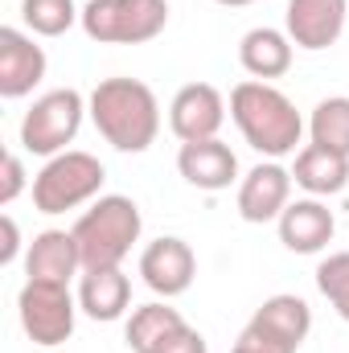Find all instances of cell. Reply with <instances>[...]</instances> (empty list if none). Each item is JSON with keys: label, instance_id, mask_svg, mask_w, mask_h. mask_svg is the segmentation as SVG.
Returning <instances> with one entry per match:
<instances>
[{"label": "cell", "instance_id": "6da1fadb", "mask_svg": "<svg viewBox=\"0 0 349 353\" xmlns=\"http://www.w3.org/2000/svg\"><path fill=\"white\" fill-rule=\"evenodd\" d=\"M99 136L115 152H148L161 132V103L140 79H103L87 99Z\"/></svg>", "mask_w": 349, "mask_h": 353}, {"label": "cell", "instance_id": "7a4b0ae2", "mask_svg": "<svg viewBox=\"0 0 349 353\" xmlns=\"http://www.w3.org/2000/svg\"><path fill=\"white\" fill-rule=\"evenodd\" d=\"M230 119L239 123L243 140L267 161L292 157L304 136V119L296 103L279 87L259 83V79H247L230 90Z\"/></svg>", "mask_w": 349, "mask_h": 353}, {"label": "cell", "instance_id": "3957f363", "mask_svg": "<svg viewBox=\"0 0 349 353\" xmlns=\"http://www.w3.org/2000/svg\"><path fill=\"white\" fill-rule=\"evenodd\" d=\"M140 230H144V218L132 197H123V193L94 197L90 210L70 230L79 243V255H83V271L119 267L128 259V251L140 243Z\"/></svg>", "mask_w": 349, "mask_h": 353}, {"label": "cell", "instance_id": "277c9868", "mask_svg": "<svg viewBox=\"0 0 349 353\" xmlns=\"http://www.w3.org/2000/svg\"><path fill=\"white\" fill-rule=\"evenodd\" d=\"M169 25V0H90L83 33L99 46H144Z\"/></svg>", "mask_w": 349, "mask_h": 353}, {"label": "cell", "instance_id": "5b68a950", "mask_svg": "<svg viewBox=\"0 0 349 353\" xmlns=\"http://www.w3.org/2000/svg\"><path fill=\"white\" fill-rule=\"evenodd\" d=\"M107 181V169L99 165V157L90 152H58L46 161V169L33 176V205L41 214H66V210H79L99 197Z\"/></svg>", "mask_w": 349, "mask_h": 353}, {"label": "cell", "instance_id": "8992f818", "mask_svg": "<svg viewBox=\"0 0 349 353\" xmlns=\"http://www.w3.org/2000/svg\"><path fill=\"white\" fill-rule=\"evenodd\" d=\"M87 99L74 87L50 90L41 99H33V107L21 119V148L33 157H58L66 152V144L79 136L83 115H87Z\"/></svg>", "mask_w": 349, "mask_h": 353}, {"label": "cell", "instance_id": "52a82bcc", "mask_svg": "<svg viewBox=\"0 0 349 353\" xmlns=\"http://www.w3.org/2000/svg\"><path fill=\"white\" fill-rule=\"evenodd\" d=\"M17 312H21V329L29 333L33 345H62L74 333V316H79V300L70 296V283L58 279H25L21 296H17Z\"/></svg>", "mask_w": 349, "mask_h": 353}, {"label": "cell", "instance_id": "ba28073f", "mask_svg": "<svg viewBox=\"0 0 349 353\" xmlns=\"http://www.w3.org/2000/svg\"><path fill=\"white\" fill-rule=\"evenodd\" d=\"M226 123V99L222 90L210 83H189L173 94L169 103V128L181 144H197V140H218Z\"/></svg>", "mask_w": 349, "mask_h": 353}, {"label": "cell", "instance_id": "9c48e42d", "mask_svg": "<svg viewBox=\"0 0 349 353\" xmlns=\"http://www.w3.org/2000/svg\"><path fill=\"white\" fill-rule=\"evenodd\" d=\"M349 0H288L283 25L292 46L300 50H329L346 33Z\"/></svg>", "mask_w": 349, "mask_h": 353}, {"label": "cell", "instance_id": "30bf717a", "mask_svg": "<svg viewBox=\"0 0 349 353\" xmlns=\"http://www.w3.org/2000/svg\"><path fill=\"white\" fill-rule=\"evenodd\" d=\"M288 201H292V173L279 161L255 165L239 185V214H243V222H255V226L279 222Z\"/></svg>", "mask_w": 349, "mask_h": 353}, {"label": "cell", "instance_id": "8fae6325", "mask_svg": "<svg viewBox=\"0 0 349 353\" xmlns=\"http://www.w3.org/2000/svg\"><path fill=\"white\" fill-rule=\"evenodd\" d=\"M140 275H144V283H148L157 296H165V300L189 292V283H193V275H197L193 247H189L185 239H173V234L148 243L144 255H140Z\"/></svg>", "mask_w": 349, "mask_h": 353}, {"label": "cell", "instance_id": "7c38bea8", "mask_svg": "<svg viewBox=\"0 0 349 353\" xmlns=\"http://www.w3.org/2000/svg\"><path fill=\"white\" fill-rule=\"evenodd\" d=\"M333 234H337V222H333V210L321 197L288 201V210L279 214V243L292 255H317L333 243Z\"/></svg>", "mask_w": 349, "mask_h": 353}, {"label": "cell", "instance_id": "4fadbf2b", "mask_svg": "<svg viewBox=\"0 0 349 353\" xmlns=\"http://www.w3.org/2000/svg\"><path fill=\"white\" fill-rule=\"evenodd\" d=\"M46 79V50L21 33V29H0V94L4 99H25Z\"/></svg>", "mask_w": 349, "mask_h": 353}, {"label": "cell", "instance_id": "5bb4252c", "mask_svg": "<svg viewBox=\"0 0 349 353\" xmlns=\"http://www.w3.org/2000/svg\"><path fill=\"white\" fill-rule=\"evenodd\" d=\"M177 169L193 189L206 193H222L239 181V157L230 152V144L222 140H197V144H181L177 152Z\"/></svg>", "mask_w": 349, "mask_h": 353}, {"label": "cell", "instance_id": "9a60e30c", "mask_svg": "<svg viewBox=\"0 0 349 353\" xmlns=\"http://www.w3.org/2000/svg\"><path fill=\"white\" fill-rule=\"evenodd\" d=\"M247 325H251V329H259L263 337H271V341L288 345V350H300V345H304V337L312 333V308H308L300 296L279 292V296H267V300H263Z\"/></svg>", "mask_w": 349, "mask_h": 353}, {"label": "cell", "instance_id": "2e32d148", "mask_svg": "<svg viewBox=\"0 0 349 353\" xmlns=\"http://www.w3.org/2000/svg\"><path fill=\"white\" fill-rule=\"evenodd\" d=\"M83 271V255H79V243L70 230H41L33 243H29V255H25V275L29 279H58V283H70V275Z\"/></svg>", "mask_w": 349, "mask_h": 353}, {"label": "cell", "instance_id": "e0dca14e", "mask_svg": "<svg viewBox=\"0 0 349 353\" xmlns=\"http://www.w3.org/2000/svg\"><path fill=\"white\" fill-rule=\"evenodd\" d=\"M132 304V279L119 267H99V271H83L79 283V308L90 321H119Z\"/></svg>", "mask_w": 349, "mask_h": 353}, {"label": "cell", "instance_id": "ac0fdd59", "mask_svg": "<svg viewBox=\"0 0 349 353\" xmlns=\"http://www.w3.org/2000/svg\"><path fill=\"white\" fill-rule=\"evenodd\" d=\"M239 62H243V70H247L251 79H259V83L279 79V74L292 70V37L279 33V29H271V25H259V29L243 33V41H239Z\"/></svg>", "mask_w": 349, "mask_h": 353}, {"label": "cell", "instance_id": "d6986e66", "mask_svg": "<svg viewBox=\"0 0 349 353\" xmlns=\"http://www.w3.org/2000/svg\"><path fill=\"white\" fill-rule=\"evenodd\" d=\"M292 181L312 193V197H333L349 185V157L341 152H329L321 144H308L296 152V169H292Z\"/></svg>", "mask_w": 349, "mask_h": 353}, {"label": "cell", "instance_id": "ffe728a7", "mask_svg": "<svg viewBox=\"0 0 349 353\" xmlns=\"http://www.w3.org/2000/svg\"><path fill=\"white\" fill-rule=\"evenodd\" d=\"M181 325H185V316L177 308H169V304H144V308H136L128 316L123 341H128L132 353H152V350H161Z\"/></svg>", "mask_w": 349, "mask_h": 353}, {"label": "cell", "instance_id": "44dd1931", "mask_svg": "<svg viewBox=\"0 0 349 353\" xmlns=\"http://www.w3.org/2000/svg\"><path fill=\"white\" fill-rule=\"evenodd\" d=\"M308 136H312V144H321V148H329V152L349 157V99H346V94L321 99V103L312 107Z\"/></svg>", "mask_w": 349, "mask_h": 353}, {"label": "cell", "instance_id": "7402d4cb", "mask_svg": "<svg viewBox=\"0 0 349 353\" xmlns=\"http://www.w3.org/2000/svg\"><path fill=\"white\" fill-rule=\"evenodd\" d=\"M21 21L37 37H62L66 29H74V21H83V12L74 8V0H21Z\"/></svg>", "mask_w": 349, "mask_h": 353}, {"label": "cell", "instance_id": "603a6c76", "mask_svg": "<svg viewBox=\"0 0 349 353\" xmlns=\"http://www.w3.org/2000/svg\"><path fill=\"white\" fill-rule=\"evenodd\" d=\"M317 288L337 308V316L349 321V251H337V255L321 259V267H317Z\"/></svg>", "mask_w": 349, "mask_h": 353}, {"label": "cell", "instance_id": "cb8c5ba5", "mask_svg": "<svg viewBox=\"0 0 349 353\" xmlns=\"http://www.w3.org/2000/svg\"><path fill=\"white\" fill-rule=\"evenodd\" d=\"M21 189H25V165L17 152H8L4 157V181H0V205H12L21 197Z\"/></svg>", "mask_w": 349, "mask_h": 353}, {"label": "cell", "instance_id": "d4e9b609", "mask_svg": "<svg viewBox=\"0 0 349 353\" xmlns=\"http://www.w3.org/2000/svg\"><path fill=\"white\" fill-rule=\"evenodd\" d=\"M152 353H210V345H206V337L197 333V329H189V325H181L173 337L161 345V350H152Z\"/></svg>", "mask_w": 349, "mask_h": 353}, {"label": "cell", "instance_id": "484cf974", "mask_svg": "<svg viewBox=\"0 0 349 353\" xmlns=\"http://www.w3.org/2000/svg\"><path fill=\"white\" fill-rule=\"evenodd\" d=\"M230 353H296V350H288V345H279V341H271V337H263L259 329H243L239 333V341H235V350Z\"/></svg>", "mask_w": 349, "mask_h": 353}, {"label": "cell", "instance_id": "4316f807", "mask_svg": "<svg viewBox=\"0 0 349 353\" xmlns=\"http://www.w3.org/2000/svg\"><path fill=\"white\" fill-rule=\"evenodd\" d=\"M0 226H4V247H0V263H12V259H17V251H21V230H17L12 214H4V218H0Z\"/></svg>", "mask_w": 349, "mask_h": 353}, {"label": "cell", "instance_id": "83f0119b", "mask_svg": "<svg viewBox=\"0 0 349 353\" xmlns=\"http://www.w3.org/2000/svg\"><path fill=\"white\" fill-rule=\"evenodd\" d=\"M218 4H226V8H243V4H251V0H218Z\"/></svg>", "mask_w": 349, "mask_h": 353}]
</instances>
